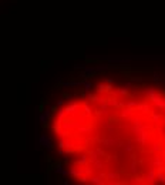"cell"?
Returning <instances> with one entry per match:
<instances>
[{
  "instance_id": "6da1fadb",
  "label": "cell",
  "mask_w": 165,
  "mask_h": 185,
  "mask_svg": "<svg viewBox=\"0 0 165 185\" xmlns=\"http://www.w3.org/2000/svg\"><path fill=\"white\" fill-rule=\"evenodd\" d=\"M115 98L105 100L97 87L85 100L76 98L58 111L54 135L67 155H81L73 171H102L114 161L108 182H165V94L155 88L131 93L113 87Z\"/></svg>"
}]
</instances>
